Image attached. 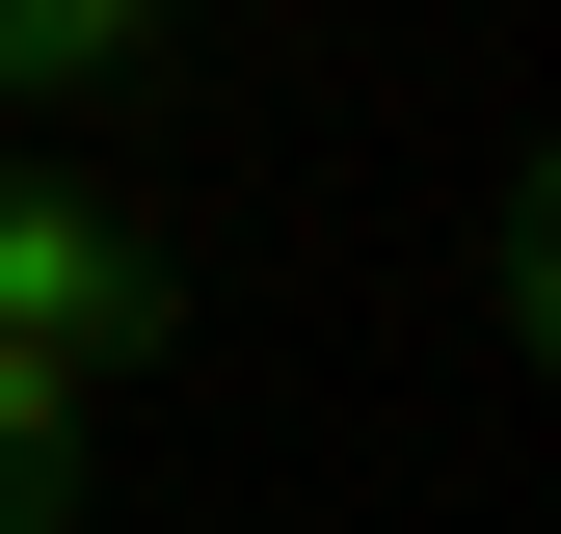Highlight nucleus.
Listing matches in <instances>:
<instances>
[{
    "mask_svg": "<svg viewBox=\"0 0 561 534\" xmlns=\"http://www.w3.org/2000/svg\"><path fill=\"white\" fill-rule=\"evenodd\" d=\"M54 508H81V374L0 348V534H54Z\"/></svg>",
    "mask_w": 561,
    "mask_h": 534,
    "instance_id": "obj_2",
    "label": "nucleus"
},
{
    "mask_svg": "<svg viewBox=\"0 0 561 534\" xmlns=\"http://www.w3.org/2000/svg\"><path fill=\"white\" fill-rule=\"evenodd\" d=\"M0 348H54L81 400L161 348V241H134L107 187H54V161H0Z\"/></svg>",
    "mask_w": 561,
    "mask_h": 534,
    "instance_id": "obj_1",
    "label": "nucleus"
},
{
    "mask_svg": "<svg viewBox=\"0 0 561 534\" xmlns=\"http://www.w3.org/2000/svg\"><path fill=\"white\" fill-rule=\"evenodd\" d=\"M134 27H161V0H0V107H54V81H107Z\"/></svg>",
    "mask_w": 561,
    "mask_h": 534,
    "instance_id": "obj_3",
    "label": "nucleus"
}]
</instances>
